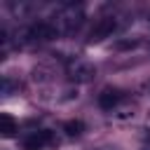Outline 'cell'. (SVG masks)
Masks as SVG:
<instances>
[{
  "instance_id": "cell-7",
  "label": "cell",
  "mask_w": 150,
  "mask_h": 150,
  "mask_svg": "<svg viewBox=\"0 0 150 150\" xmlns=\"http://www.w3.org/2000/svg\"><path fill=\"white\" fill-rule=\"evenodd\" d=\"M0 134H2L5 138H9V136H14V134H16V122H14L7 112H2V115H0Z\"/></svg>"
},
{
  "instance_id": "cell-1",
  "label": "cell",
  "mask_w": 150,
  "mask_h": 150,
  "mask_svg": "<svg viewBox=\"0 0 150 150\" xmlns=\"http://www.w3.org/2000/svg\"><path fill=\"white\" fill-rule=\"evenodd\" d=\"M54 19H56V23H54L56 30L70 35V33H75V30L82 26V21H84V12H82L80 5H66Z\"/></svg>"
},
{
  "instance_id": "cell-8",
  "label": "cell",
  "mask_w": 150,
  "mask_h": 150,
  "mask_svg": "<svg viewBox=\"0 0 150 150\" xmlns=\"http://www.w3.org/2000/svg\"><path fill=\"white\" fill-rule=\"evenodd\" d=\"M63 131H66L68 136H77V134L84 131V124H82L80 120H68V122L63 124Z\"/></svg>"
},
{
  "instance_id": "cell-5",
  "label": "cell",
  "mask_w": 150,
  "mask_h": 150,
  "mask_svg": "<svg viewBox=\"0 0 150 150\" xmlns=\"http://www.w3.org/2000/svg\"><path fill=\"white\" fill-rule=\"evenodd\" d=\"M56 35H59V30H56L54 23L40 21V23H35V26H30V38H35V40H54Z\"/></svg>"
},
{
  "instance_id": "cell-2",
  "label": "cell",
  "mask_w": 150,
  "mask_h": 150,
  "mask_svg": "<svg viewBox=\"0 0 150 150\" xmlns=\"http://www.w3.org/2000/svg\"><path fill=\"white\" fill-rule=\"evenodd\" d=\"M115 28H117V21H115L112 16H103V19H98V21L94 23V28H91V33H89V40H91V42H101V40L110 38V35L115 33Z\"/></svg>"
},
{
  "instance_id": "cell-4",
  "label": "cell",
  "mask_w": 150,
  "mask_h": 150,
  "mask_svg": "<svg viewBox=\"0 0 150 150\" xmlns=\"http://www.w3.org/2000/svg\"><path fill=\"white\" fill-rule=\"evenodd\" d=\"M47 143H52V131H35L23 141V150H42Z\"/></svg>"
},
{
  "instance_id": "cell-6",
  "label": "cell",
  "mask_w": 150,
  "mask_h": 150,
  "mask_svg": "<svg viewBox=\"0 0 150 150\" xmlns=\"http://www.w3.org/2000/svg\"><path fill=\"white\" fill-rule=\"evenodd\" d=\"M120 98H122V94H120L117 89H103V91L98 94V105H101L103 110H112V108L120 103Z\"/></svg>"
},
{
  "instance_id": "cell-3",
  "label": "cell",
  "mask_w": 150,
  "mask_h": 150,
  "mask_svg": "<svg viewBox=\"0 0 150 150\" xmlns=\"http://www.w3.org/2000/svg\"><path fill=\"white\" fill-rule=\"evenodd\" d=\"M68 77L75 82H89L94 77V66L87 61H70L68 63Z\"/></svg>"
}]
</instances>
